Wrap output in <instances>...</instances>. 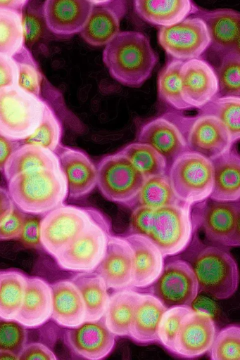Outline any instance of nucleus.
<instances>
[{
    "label": "nucleus",
    "mask_w": 240,
    "mask_h": 360,
    "mask_svg": "<svg viewBox=\"0 0 240 360\" xmlns=\"http://www.w3.org/2000/svg\"><path fill=\"white\" fill-rule=\"evenodd\" d=\"M205 22L210 46L222 56L240 53V13L232 9L200 11L198 15Z\"/></svg>",
    "instance_id": "nucleus-21"
},
{
    "label": "nucleus",
    "mask_w": 240,
    "mask_h": 360,
    "mask_svg": "<svg viewBox=\"0 0 240 360\" xmlns=\"http://www.w3.org/2000/svg\"><path fill=\"white\" fill-rule=\"evenodd\" d=\"M166 307L154 295H139L128 337L146 345L158 342V328Z\"/></svg>",
    "instance_id": "nucleus-27"
},
{
    "label": "nucleus",
    "mask_w": 240,
    "mask_h": 360,
    "mask_svg": "<svg viewBox=\"0 0 240 360\" xmlns=\"http://www.w3.org/2000/svg\"><path fill=\"white\" fill-rule=\"evenodd\" d=\"M8 191L16 207L34 214L47 213L63 205L68 196L61 168L18 174L8 181Z\"/></svg>",
    "instance_id": "nucleus-2"
},
{
    "label": "nucleus",
    "mask_w": 240,
    "mask_h": 360,
    "mask_svg": "<svg viewBox=\"0 0 240 360\" xmlns=\"http://www.w3.org/2000/svg\"><path fill=\"white\" fill-rule=\"evenodd\" d=\"M93 5L104 4L112 1L113 0H88Z\"/></svg>",
    "instance_id": "nucleus-54"
},
{
    "label": "nucleus",
    "mask_w": 240,
    "mask_h": 360,
    "mask_svg": "<svg viewBox=\"0 0 240 360\" xmlns=\"http://www.w3.org/2000/svg\"><path fill=\"white\" fill-rule=\"evenodd\" d=\"M17 67L11 56L0 53V89L16 85Z\"/></svg>",
    "instance_id": "nucleus-48"
},
{
    "label": "nucleus",
    "mask_w": 240,
    "mask_h": 360,
    "mask_svg": "<svg viewBox=\"0 0 240 360\" xmlns=\"http://www.w3.org/2000/svg\"><path fill=\"white\" fill-rule=\"evenodd\" d=\"M119 152L130 161L145 179L168 173L165 158L146 143L139 141L132 143Z\"/></svg>",
    "instance_id": "nucleus-34"
},
{
    "label": "nucleus",
    "mask_w": 240,
    "mask_h": 360,
    "mask_svg": "<svg viewBox=\"0 0 240 360\" xmlns=\"http://www.w3.org/2000/svg\"><path fill=\"white\" fill-rule=\"evenodd\" d=\"M62 126L51 108L46 103L42 117L34 131L20 144L41 146L55 152L61 144Z\"/></svg>",
    "instance_id": "nucleus-37"
},
{
    "label": "nucleus",
    "mask_w": 240,
    "mask_h": 360,
    "mask_svg": "<svg viewBox=\"0 0 240 360\" xmlns=\"http://www.w3.org/2000/svg\"><path fill=\"white\" fill-rule=\"evenodd\" d=\"M172 188L182 202L194 205L209 198L213 184L211 160L196 152L179 155L168 170Z\"/></svg>",
    "instance_id": "nucleus-6"
},
{
    "label": "nucleus",
    "mask_w": 240,
    "mask_h": 360,
    "mask_svg": "<svg viewBox=\"0 0 240 360\" xmlns=\"http://www.w3.org/2000/svg\"><path fill=\"white\" fill-rule=\"evenodd\" d=\"M26 214L14 205L12 212L0 224V241L18 240L23 229Z\"/></svg>",
    "instance_id": "nucleus-46"
},
{
    "label": "nucleus",
    "mask_w": 240,
    "mask_h": 360,
    "mask_svg": "<svg viewBox=\"0 0 240 360\" xmlns=\"http://www.w3.org/2000/svg\"><path fill=\"white\" fill-rule=\"evenodd\" d=\"M26 328L15 319L0 318V351H8L18 356L27 344Z\"/></svg>",
    "instance_id": "nucleus-43"
},
{
    "label": "nucleus",
    "mask_w": 240,
    "mask_h": 360,
    "mask_svg": "<svg viewBox=\"0 0 240 360\" xmlns=\"http://www.w3.org/2000/svg\"><path fill=\"white\" fill-rule=\"evenodd\" d=\"M46 102L17 85L0 89V134L20 141L39 125Z\"/></svg>",
    "instance_id": "nucleus-4"
},
{
    "label": "nucleus",
    "mask_w": 240,
    "mask_h": 360,
    "mask_svg": "<svg viewBox=\"0 0 240 360\" xmlns=\"http://www.w3.org/2000/svg\"><path fill=\"white\" fill-rule=\"evenodd\" d=\"M213 184L210 198L220 201L240 199V156L232 148L211 159Z\"/></svg>",
    "instance_id": "nucleus-24"
},
{
    "label": "nucleus",
    "mask_w": 240,
    "mask_h": 360,
    "mask_svg": "<svg viewBox=\"0 0 240 360\" xmlns=\"http://www.w3.org/2000/svg\"><path fill=\"white\" fill-rule=\"evenodd\" d=\"M177 117L188 150L211 160L232 148L234 143L228 130L215 116L198 113L196 117Z\"/></svg>",
    "instance_id": "nucleus-11"
},
{
    "label": "nucleus",
    "mask_w": 240,
    "mask_h": 360,
    "mask_svg": "<svg viewBox=\"0 0 240 360\" xmlns=\"http://www.w3.org/2000/svg\"><path fill=\"white\" fill-rule=\"evenodd\" d=\"M96 186L109 201L128 207L145 178L119 151L104 156L97 164Z\"/></svg>",
    "instance_id": "nucleus-8"
},
{
    "label": "nucleus",
    "mask_w": 240,
    "mask_h": 360,
    "mask_svg": "<svg viewBox=\"0 0 240 360\" xmlns=\"http://www.w3.org/2000/svg\"><path fill=\"white\" fill-rule=\"evenodd\" d=\"M51 314V285L42 278L27 277L22 305L15 319L25 328H34L46 323Z\"/></svg>",
    "instance_id": "nucleus-23"
},
{
    "label": "nucleus",
    "mask_w": 240,
    "mask_h": 360,
    "mask_svg": "<svg viewBox=\"0 0 240 360\" xmlns=\"http://www.w3.org/2000/svg\"><path fill=\"white\" fill-rule=\"evenodd\" d=\"M20 142L0 134V172H3L11 155L20 146Z\"/></svg>",
    "instance_id": "nucleus-50"
},
{
    "label": "nucleus",
    "mask_w": 240,
    "mask_h": 360,
    "mask_svg": "<svg viewBox=\"0 0 240 360\" xmlns=\"http://www.w3.org/2000/svg\"><path fill=\"white\" fill-rule=\"evenodd\" d=\"M102 214L94 207L63 204L48 212L41 222L43 249L56 257Z\"/></svg>",
    "instance_id": "nucleus-5"
},
{
    "label": "nucleus",
    "mask_w": 240,
    "mask_h": 360,
    "mask_svg": "<svg viewBox=\"0 0 240 360\" xmlns=\"http://www.w3.org/2000/svg\"><path fill=\"white\" fill-rule=\"evenodd\" d=\"M43 215L26 214L21 233L18 238L25 246L43 249L41 241V222Z\"/></svg>",
    "instance_id": "nucleus-45"
},
{
    "label": "nucleus",
    "mask_w": 240,
    "mask_h": 360,
    "mask_svg": "<svg viewBox=\"0 0 240 360\" xmlns=\"http://www.w3.org/2000/svg\"><path fill=\"white\" fill-rule=\"evenodd\" d=\"M140 293L130 289L118 290L109 297L103 315L108 329L115 336H128Z\"/></svg>",
    "instance_id": "nucleus-31"
},
{
    "label": "nucleus",
    "mask_w": 240,
    "mask_h": 360,
    "mask_svg": "<svg viewBox=\"0 0 240 360\" xmlns=\"http://www.w3.org/2000/svg\"><path fill=\"white\" fill-rule=\"evenodd\" d=\"M124 238L134 255V277L131 286L144 288L152 285L163 270L165 257L146 236L134 233Z\"/></svg>",
    "instance_id": "nucleus-22"
},
{
    "label": "nucleus",
    "mask_w": 240,
    "mask_h": 360,
    "mask_svg": "<svg viewBox=\"0 0 240 360\" xmlns=\"http://www.w3.org/2000/svg\"><path fill=\"white\" fill-rule=\"evenodd\" d=\"M191 206L180 202L153 209L146 236L164 257L181 252L189 243L193 233Z\"/></svg>",
    "instance_id": "nucleus-7"
},
{
    "label": "nucleus",
    "mask_w": 240,
    "mask_h": 360,
    "mask_svg": "<svg viewBox=\"0 0 240 360\" xmlns=\"http://www.w3.org/2000/svg\"><path fill=\"white\" fill-rule=\"evenodd\" d=\"M215 73L218 84L216 97H240V53L222 56Z\"/></svg>",
    "instance_id": "nucleus-40"
},
{
    "label": "nucleus",
    "mask_w": 240,
    "mask_h": 360,
    "mask_svg": "<svg viewBox=\"0 0 240 360\" xmlns=\"http://www.w3.org/2000/svg\"><path fill=\"white\" fill-rule=\"evenodd\" d=\"M193 309L191 306H175L167 308L163 314L158 328V342L170 352L182 321Z\"/></svg>",
    "instance_id": "nucleus-42"
},
{
    "label": "nucleus",
    "mask_w": 240,
    "mask_h": 360,
    "mask_svg": "<svg viewBox=\"0 0 240 360\" xmlns=\"http://www.w3.org/2000/svg\"><path fill=\"white\" fill-rule=\"evenodd\" d=\"M152 210V208L141 206L133 208L130 217V234L147 236Z\"/></svg>",
    "instance_id": "nucleus-47"
},
{
    "label": "nucleus",
    "mask_w": 240,
    "mask_h": 360,
    "mask_svg": "<svg viewBox=\"0 0 240 360\" xmlns=\"http://www.w3.org/2000/svg\"><path fill=\"white\" fill-rule=\"evenodd\" d=\"M208 351L213 360H239L240 327L228 326L216 333Z\"/></svg>",
    "instance_id": "nucleus-41"
},
{
    "label": "nucleus",
    "mask_w": 240,
    "mask_h": 360,
    "mask_svg": "<svg viewBox=\"0 0 240 360\" xmlns=\"http://www.w3.org/2000/svg\"><path fill=\"white\" fill-rule=\"evenodd\" d=\"M55 168H60V165L54 152L38 146L20 144L9 158L3 172L8 181L23 172Z\"/></svg>",
    "instance_id": "nucleus-29"
},
{
    "label": "nucleus",
    "mask_w": 240,
    "mask_h": 360,
    "mask_svg": "<svg viewBox=\"0 0 240 360\" xmlns=\"http://www.w3.org/2000/svg\"><path fill=\"white\" fill-rule=\"evenodd\" d=\"M158 42L173 58H198L210 46L206 25L199 17L186 18L175 24L161 26Z\"/></svg>",
    "instance_id": "nucleus-12"
},
{
    "label": "nucleus",
    "mask_w": 240,
    "mask_h": 360,
    "mask_svg": "<svg viewBox=\"0 0 240 360\" xmlns=\"http://www.w3.org/2000/svg\"><path fill=\"white\" fill-rule=\"evenodd\" d=\"M182 202L174 193L168 174L158 175L145 179L134 199L128 206L146 207L156 209Z\"/></svg>",
    "instance_id": "nucleus-32"
},
{
    "label": "nucleus",
    "mask_w": 240,
    "mask_h": 360,
    "mask_svg": "<svg viewBox=\"0 0 240 360\" xmlns=\"http://www.w3.org/2000/svg\"><path fill=\"white\" fill-rule=\"evenodd\" d=\"M184 61L172 59L160 71L158 78L159 98L173 108L191 109L182 94L181 68Z\"/></svg>",
    "instance_id": "nucleus-35"
},
{
    "label": "nucleus",
    "mask_w": 240,
    "mask_h": 360,
    "mask_svg": "<svg viewBox=\"0 0 240 360\" xmlns=\"http://www.w3.org/2000/svg\"><path fill=\"white\" fill-rule=\"evenodd\" d=\"M24 44L33 45L43 32V15L37 8L28 7L21 11Z\"/></svg>",
    "instance_id": "nucleus-44"
},
{
    "label": "nucleus",
    "mask_w": 240,
    "mask_h": 360,
    "mask_svg": "<svg viewBox=\"0 0 240 360\" xmlns=\"http://www.w3.org/2000/svg\"><path fill=\"white\" fill-rule=\"evenodd\" d=\"M220 245H201L191 263L199 291L216 300H226L239 285L237 264L230 252Z\"/></svg>",
    "instance_id": "nucleus-3"
},
{
    "label": "nucleus",
    "mask_w": 240,
    "mask_h": 360,
    "mask_svg": "<svg viewBox=\"0 0 240 360\" xmlns=\"http://www.w3.org/2000/svg\"><path fill=\"white\" fill-rule=\"evenodd\" d=\"M20 360L44 359L56 360L55 354L46 345L33 342L27 344L19 356Z\"/></svg>",
    "instance_id": "nucleus-49"
},
{
    "label": "nucleus",
    "mask_w": 240,
    "mask_h": 360,
    "mask_svg": "<svg viewBox=\"0 0 240 360\" xmlns=\"http://www.w3.org/2000/svg\"><path fill=\"white\" fill-rule=\"evenodd\" d=\"M14 205L8 191L0 186V224L12 212Z\"/></svg>",
    "instance_id": "nucleus-51"
},
{
    "label": "nucleus",
    "mask_w": 240,
    "mask_h": 360,
    "mask_svg": "<svg viewBox=\"0 0 240 360\" xmlns=\"http://www.w3.org/2000/svg\"><path fill=\"white\" fill-rule=\"evenodd\" d=\"M64 176L68 196L78 199L89 194L96 186L97 169L83 150L60 144L54 152Z\"/></svg>",
    "instance_id": "nucleus-17"
},
{
    "label": "nucleus",
    "mask_w": 240,
    "mask_h": 360,
    "mask_svg": "<svg viewBox=\"0 0 240 360\" xmlns=\"http://www.w3.org/2000/svg\"><path fill=\"white\" fill-rule=\"evenodd\" d=\"M113 0L93 5L88 19L80 31L82 38L91 46H102L119 32L122 8Z\"/></svg>",
    "instance_id": "nucleus-26"
},
{
    "label": "nucleus",
    "mask_w": 240,
    "mask_h": 360,
    "mask_svg": "<svg viewBox=\"0 0 240 360\" xmlns=\"http://www.w3.org/2000/svg\"><path fill=\"white\" fill-rule=\"evenodd\" d=\"M181 78L182 97L190 108L199 109L216 98V73L206 61L199 58L184 61Z\"/></svg>",
    "instance_id": "nucleus-19"
},
{
    "label": "nucleus",
    "mask_w": 240,
    "mask_h": 360,
    "mask_svg": "<svg viewBox=\"0 0 240 360\" xmlns=\"http://www.w3.org/2000/svg\"><path fill=\"white\" fill-rule=\"evenodd\" d=\"M23 45L21 12L0 8V53L12 56Z\"/></svg>",
    "instance_id": "nucleus-38"
},
{
    "label": "nucleus",
    "mask_w": 240,
    "mask_h": 360,
    "mask_svg": "<svg viewBox=\"0 0 240 360\" xmlns=\"http://www.w3.org/2000/svg\"><path fill=\"white\" fill-rule=\"evenodd\" d=\"M110 223L102 214L54 258L63 269L94 271L101 260L110 234Z\"/></svg>",
    "instance_id": "nucleus-9"
},
{
    "label": "nucleus",
    "mask_w": 240,
    "mask_h": 360,
    "mask_svg": "<svg viewBox=\"0 0 240 360\" xmlns=\"http://www.w3.org/2000/svg\"><path fill=\"white\" fill-rule=\"evenodd\" d=\"M216 333L210 314L192 309L181 323L172 354L189 359L200 356L210 349Z\"/></svg>",
    "instance_id": "nucleus-15"
},
{
    "label": "nucleus",
    "mask_w": 240,
    "mask_h": 360,
    "mask_svg": "<svg viewBox=\"0 0 240 360\" xmlns=\"http://www.w3.org/2000/svg\"><path fill=\"white\" fill-rule=\"evenodd\" d=\"M94 271L103 279L108 288L122 290L131 286L134 255L124 237L109 236L104 255Z\"/></svg>",
    "instance_id": "nucleus-18"
},
{
    "label": "nucleus",
    "mask_w": 240,
    "mask_h": 360,
    "mask_svg": "<svg viewBox=\"0 0 240 360\" xmlns=\"http://www.w3.org/2000/svg\"><path fill=\"white\" fill-rule=\"evenodd\" d=\"M92 6L88 0H45L42 7L45 25L58 36L80 33Z\"/></svg>",
    "instance_id": "nucleus-20"
},
{
    "label": "nucleus",
    "mask_w": 240,
    "mask_h": 360,
    "mask_svg": "<svg viewBox=\"0 0 240 360\" xmlns=\"http://www.w3.org/2000/svg\"><path fill=\"white\" fill-rule=\"evenodd\" d=\"M11 57L17 67L16 85L25 91L40 97L42 77L30 50L24 44Z\"/></svg>",
    "instance_id": "nucleus-39"
},
{
    "label": "nucleus",
    "mask_w": 240,
    "mask_h": 360,
    "mask_svg": "<svg viewBox=\"0 0 240 360\" xmlns=\"http://www.w3.org/2000/svg\"><path fill=\"white\" fill-rule=\"evenodd\" d=\"M194 214L209 240L222 247L240 245V202L208 198L195 203Z\"/></svg>",
    "instance_id": "nucleus-10"
},
{
    "label": "nucleus",
    "mask_w": 240,
    "mask_h": 360,
    "mask_svg": "<svg viewBox=\"0 0 240 360\" xmlns=\"http://www.w3.org/2000/svg\"><path fill=\"white\" fill-rule=\"evenodd\" d=\"M134 6L141 19L160 26L179 22L198 10L191 0H134Z\"/></svg>",
    "instance_id": "nucleus-28"
},
{
    "label": "nucleus",
    "mask_w": 240,
    "mask_h": 360,
    "mask_svg": "<svg viewBox=\"0 0 240 360\" xmlns=\"http://www.w3.org/2000/svg\"><path fill=\"white\" fill-rule=\"evenodd\" d=\"M70 281L84 302L85 321L98 320L103 316L110 297L103 279L95 271H90L80 272Z\"/></svg>",
    "instance_id": "nucleus-30"
},
{
    "label": "nucleus",
    "mask_w": 240,
    "mask_h": 360,
    "mask_svg": "<svg viewBox=\"0 0 240 360\" xmlns=\"http://www.w3.org/2000/svg\"><path fill=\"white\" fill-rule=\"evenodd\" d=\"M52 319L60 326L74 328L85 321V307L80 292L70 280L52 285Z\"/></svg>",
    "instance_id": "nucleus-25"
},
{
    "label": "nucleus",
    "mask_w": 240,
    "mask_h": 360,
    "mask_svg": "<svg viewBox=\"0 0 240 360\" xmlns=\"http://www.w3.org/2000/svg\"><path fill=\"white\" fill-rule=\"evenodd\" d=\"M199 113L217 117L234 143L240 138V97H216L199 108Z\"/></svg>",
    "instance_id": "nucleus-36"
},
{
    "label": "nucleus",
    "mask_w": 240,
    "mask_h": 360,
    "mask_svg": "<svg viewBox=\"0 0 240 360\" xmlns=\"http://www.w3.org/2000/svg\"><path fill=\"white\" fill-rule=\"evenodd\" d=\"M28 0H0V8L21 12Z\"/></svg>",
    "instance_id": "nucleus-52"
},
{
    "label": "nucleus",
    "mask_w": 240,
    "mask_h": 360,
    "mask_svg": "<svg viewBox=\"0 0 240 360\" xmlns=\"http://www.w3.org/2000/svg\"><path fill=\"white\" fill-rule=\"evenodd\" d=\"M115 335L107 327L105 319L84 321L65 330V340L71 351L78 356L99 360L106 357L113 349Z\"/></svg>",
    "instance_id": "nucleus-14"
},
{
    "label": "nucleus",
    "mask_w": 240,
    "mask_h": 360,
    "mask_svg": "<svg viewBox=\"0 0 240 360\" xmlns=\"http://www.w3.org/2000/svg\"><path fill=\"white\" fill-rule=\"evenodd\" d=\"M152 285V295L166 308L191 306L199 292L191 264L181 259H172L164 264Z\"/></svg>",
    "instance_id": "nucleus-13"
},
{
    "label": "nucleus",
    "mask_w": 240,
    "mask_h": 360,
    "mask_svg": "<svg viewBox=\"0 0 240 360\" xmlns=\"http://www.w3.org/2000/svg\"><path fill=\"white\" fill-rule=\"evenodd\" d=\"M103 61L121 84L138 88L151 77L158 56L149 38L140 32H119L105 45Z\"/></svg>",
    "instance_id": "nucleus-1"
},
{
    "label": "nucleus",
    "mask_w": 240,
    "mask_h": 360,
    "mask_svg": "<svg viewBox=\"0 0 240 360\" xmlns=\"http://www.w3.org/2000/svg\"><path fill=\"white\" fill-rule=\"evenodd\" d=\"M27 277L15 271H0V318L15 319L22 305Z\"/></svg>",
    "instance_id": "nucleus-33"
},
{
    "label": "nucleus",
    "mask_w": 240,
    "mask_h": 360,
    "mask_svg": "<svg viewBox=\"0 0 240 360\" xmlns=\"http://www.w3.org/2000/svg\"><path fill=\"white\" fill-rule=\"evenodd\" d=\"M137 140L156 149L165 158L168 168L179 155L188 150L177 114H165L146 123Z\"/></svg>",
    "instance_id": "nucleus-16"
},
{
    "label": "nucleus",
    "mask_w": 240,
    "mask_h": 360,
    "mask_svg": "<svg viewBox=\"0 0 240 360\" xmlns=\"http://www.w3.org/2000/svg\"><path fill=\"white\" fill-rule=\"evenodd\" d=\"M1 359H19V356L8 351H0V360Z\"/></svg>",
    "instance_id": "nucleus-53"
}]
</instances>
